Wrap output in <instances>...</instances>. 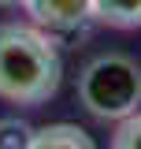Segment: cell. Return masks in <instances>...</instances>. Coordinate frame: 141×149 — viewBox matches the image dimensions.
<instances>
[{"mask_svg":"<svg viewBox=\"0 0 141 149\" xmlns=\"http://www.w3.org/2000/svg\"><path fill=\"white\" fill-rule=\"evenodd\" d=\"M22 8L41 30H74L93 19V0H26Z\"/></svg>","mask_w":141,"mask_h":149,"instance_id":"obj_3","label":"cell"},{"mask_svg":"<svg viewBox=\"0 0 141 149\" xmlns=\"http://www.w3.org/2000/svg\"><path fill=\"white\" fill-rule=\"evenodd\" d=\"M93 19H100L115 30L141 26V0H93Z\"/></svg>","mask_w":141,"mask_h":149,"instance_id":"obj_5","label":"cell"},{"mask_svg":"<svg viewBox=\"0 0 141 149\" xmlns=\"http://www.w3.org/2000/svg\"><path fill=\"white\" fill-rule=\"evenodd\" d=\"M63 78V63L52 37L30 22H0V97L11 104L52 101Z\"/></svg>","mask_w":141,"mask_h":149,"instance_id":"obj_1","label":"cell"},{"mask_svg":"<svg viewBox=\"0 0 141 149\" xmlns=\"http://www.w3.org/2000/svg\"><path fill=\"white\" fill-rule=\"evenodd\" d=\"M111 149H141V108L134 112V116H126V119L115 123Z\"/></svg>","mask_w":141,"mask_h":149,"instance_id":"obj_7","label":"cell"},{"mask_svg":"<svg viewBox=\"0 0 141 149\" xmlns=\"http://www.w3.org/2000/svg\"><path fill=\"white\" fill-rule=\"evenodd\" d=\"M78 101L86 104L89 116L119 123L134 116L141 104V67L138 60L123 52H108L89 60L78 74Z\"/></svg>","mask_w":141,"mask_h":149,"instance_id":"obj_2","label":"cell"},{"mask_svg":"<svg viewBox=\"0 0 141 149\" xmlns=\"http://www.w3.org/2000/svg\"><path fill=\"white\" fill-rule=\"evenodd\" d=\"M34 130L22 119H0V149H30L34 146Z\"/></svg>","mask_w":141,"mask_h":149,"instance_id":"obj_6","label":"cell"},{"mask_svg":"<svg viewBox=\"0 0 141 149\" xmlns=\"http://www.w3.org/2000/svg\"><path fill=\"white\" fill-rule=\"evenodd\" d=\"M26 0H0V8H22Z\"/></svg>","mask_w":141,"mask_h":149,"instance_id":"obj_8","label":"cell"},{"mask_svg":"<svg viewBox=\"0 0 141 149\" xmlns=\"http://www.w3.org/2000/svg\"><path fill=\"white\" fill-rule=\"evenodd\" d=\"M30 149H97V142L78 123H48V127L34 130V146Z\"/></svg>","mask_w":141,"mask_h":149,"instance_id":"obj_4","label":"cell"}]
</instances>
